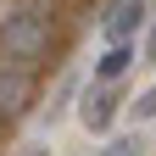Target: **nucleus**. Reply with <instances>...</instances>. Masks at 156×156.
Listing matches in <instances>:
<instances>
[{"mask_svg":"<svg viewBox=\"0 0 156 156\" xmlns=\"http://www.w3.org/2000/svg\"><path fill=\"white\" fill-rule=\"evenodd\" d=\"M28 156H50V151H28Z\"/></svg>","mask_w":156,"mask_h":156,"instance_id":"nucleus-9","label":"nucleus"},{"mask_svg":"<svg viewBox=\"0 0 156 156\" xmlns=\"http://www.w3.org/2000/svg\"><path fill=\"white\" fill-rule=\"evenodd\" d=\"M28 101V67H0V117H17Z\"/></svg>","mask_w":156,"mask_h":156,"instance_id":"nucleus-4","label":"nucleus"},{"mask_svg":"<svg viewBox=\"0 0 156 156\" xmlns=\"http://www.w3.org/2000/svg\"><path fill=\"white\" fill-rule=\"evenodd\" d=\"M134 112H140V117H156V84L140 95V101H134Z\"/></svg>","mask_w":156,"mask_h":156,"instance_id":"nucleus-7","label":"nucleus"},{"mask_svg":"<svg viewBox=\"0 0 156 156\" xmlns=\"http://www.w3.org/2000/svg\"><path fill=\"white\" fill-rule=\"evenodd\" d=\"M128 67H134V50H128V45H112V50L101 56V67H95V73H101V84H117Z\"/></svg>","mask_w":156,"mask_h":156,"instance_id":"nucleus-5","label":"nucleus"},{"mask_svg":"<svg viewBox=\"0 0 156 156\" xmlns=\"http://www.w3.org/2000/svg\"><path fill=\"white\" fill-rule=\"evenodd\" d=\"M45 39H50V23H45L39 6H23V11H11L6 23H0V50L11 56V67L34 62V56L45 50Z\"/></svg>","mask_w":156,"mask_h":156,"instance_id":"nucleus-1","label":"nucleus"},{"mask_svg":"<svg viewBox=\"0 0 156 156\" xmlns=\"http://www.w3.org/2000/svg\"><path fill=\"white\" fill-rule=\"evenodd\" d=\"M140 23H145V0H112L106 17H101V34L112 45H128V39L140 34Z\"/></svg>","mask_w":156,"mask_h":156,"instance_id":"nucleus-2","label":"nucleus"},{"mask_svg":"<svg viewBox=\"0 0 156 156\" xmlns=\"http://www.w3.org/2000/svg\"><path fill=\"white\" fill-rule=\"evenodd\" d=\"M117 117V89L101 84V89H84V101H78V123H84L89 134H106Z\"/></svg>","mask_w":156,"mask_h":156,"instance_id":"nucleus-3","label":"nucleus"},{"mask_svg":"<svg viewBox=\"0 0 156 156\" xmlns=\"http://www.w3.org/2000/svg\"><path fill=\"white\" fill-rule=\"evenodd\" d=\"M106 156H145V140H140V134H123V140L106 145Z\"/></svg>","mask_w":156,"mask_h":156,"instance_id":"nucleus-6","label":"nucleus"},{"mask_svg":"<svg viewBox=\"0 0 156 156\" xmlns=\"http://www.w3.org/2000/svg\"><path fill=\"white\" fill-rule=\"evenodd\" d=\"M145 62H156V23H151V39H145Z\"/></svg>","mask_w":156,"mask_h":156,"instance_id":"nucleus-8","label":"nucleus"}]
</instances>
